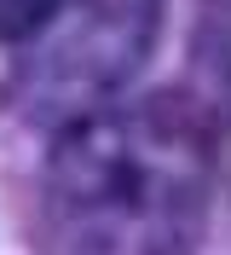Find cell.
Segmentation results:
<instances>
[{
    "label": "cell",
    "instance_id": "4",
    "mask_svg": "<svg viewBox=\"0 0 231 255\" xmlns=\"http://www.w3.org/2000/svg\"><path fill=\"white\" fill-rule=\"evenodd\" d=\"M58 0H0V47H23L46 17H52Z\"/></svg>",
    "mask_w": 231,
    "mask_h": 255
},
{
    "label": "cell",
    "instance_id": "1",
    "mask_svg": "<svg viewBox=\"0 0 231 255\" xmlns=\"http://www.w3.org/2000/svg\"><path fill=\"white\" fill-rule=\"evenodd\" d=\"M220 145L191 99H116L58 133L41 174V255H185L208 215Z\"/></svg>",
    "mask_w": 231,
    "mask_h": 255
},
{
    "label": "cell",
    "instance_id": "3",
    "mask_svg": "<svg viewBox=\"0 0 231 255\" xmlns=\"http://www.w3.org/2000/svg\"><path fill=\"white\" fill-rule=\"evenodd\" d=\"M191 105L208 116L220 162L231 168V0H202L191 35Z\"/></svg>",
    "mask_w": 231,
    "mask_h": 255
},
{
    "label": "cell",
    "instance_id": "2",
    "mask_svg": "<svg viewBox=\"0 0 231 255\" xmlns=\"http://www.w3.org/2000/svg\"><path fill=\"white\" fill-rule=\"evenodd\" d=\"M162 0H58L23 41L12 70V105L41 128H70L116 105L156 47Z\"/></svg>",
    "mask_w": 231,
    "mask_h": 255
}]
</instances>
